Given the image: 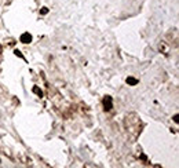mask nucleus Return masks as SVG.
<instances>
[{
  "label": "nucleus",
  "instance_id": "39448f33",
  "mask_svg": "<svg viewBox=\"0 0 179 168\" xmlns=\"http://www.w3.org/2000/svg\"><path fill=\"white\" fill-rule=\"evenodd\" d=\"M47 12H48V8H47V7H43V8H42V11H40V14H43V15H44V14H47Z\"/></svg>",
  "mask_w": 179,
  "mask_h": 168
},
{
  "label": "nucleus",
  "instance_id": "0eeeda50",
  "mask_svg": "<svg viewBox=\"0 0 179 168\" xmlns=\"http://www.w3.org/2000/svg\"><path fill=\"white\" fill-rule=\"evenodd\" d=\"M174 121H175V123H178V114H175V116H174Z\"/></svg>",
  "mask_w": 179,
  "mask_h": 168
},
{
  "label": "nucleus",
  "instance_id": "423d86ee",
  "mask_svg": "<svg viewBox=\"0 0 179 168\" xmlns=\"http://www.w3.org/2000/svg\"><path fill=\"white\" fill-rule=\"evenodd\" d=\"M15 55H17V57H21V58H24V57H22V54H21V52H19V51H18V50H15Z\"/></svg>",
  "mask_w": 179,
  "mask_h": 168
},
{
  "label": "nucleus",
  "instance_id": "f03ea898",
  "mask_svg": "<svg viewBox=\"0 0 179 168\" xmlns=\"http://www.w3.org/2000/svg\"><path fill=\"white\" fill-rule=\"evenodd\" d=\"M19 40H21L22 43H25V44H28V43L32 42V35H30V33H28V32H25V33H22V35H21Z\"/></svg>",
  "mask_w": 179,
  "mask_h": 168
},
{
  "label": "nucleus",
  "instance_id": "f257e3e1",
  "mask_svg": "<svg viewBox=\"0 0 179 168\" xmlns=\"http://www.w3.org/2000/svg\"><path fill=\"white\" fill-rule=\"evenodd\" d=\"M103 106H105V110L109 112L112 110V108H113V101H112V96L106 95L103 98Z\"/></svg>",
  "mask_w": 179,
  "mask_h": 168
},
{
  "label": "nucleus",
  "instance_id": "7ed1b4c3",
  "mask_svg": "<svg viewBox=\"0 0 179 168\" xmlns=\"http://www.w3.org/2000/svg\"><path fill=\"white\" fill-rule=\"evenodd\" d=\"M139 83V80L135 77H127V84L128 86H137V84Z\"/></svg>",
  "mask_w": 179,
  "mask_h": 168
},
{
  "label": "nucleus",
  "instance_id": "20e7f679",
  "mask_svg": "<svg viewBox=\"0 0 179 168\" xmlns=\"http://www.w3.org/2000/svg\"><path fill=\"white\" fill-rule=\"evenodd\" d=\"M33 92H35V94H37V95H39V96H42V95H43L42 90H39V88H37V87H33Z\"/></svg>",
  "mask_w": 179,
  "mask_h": 168
}]
</instances>
